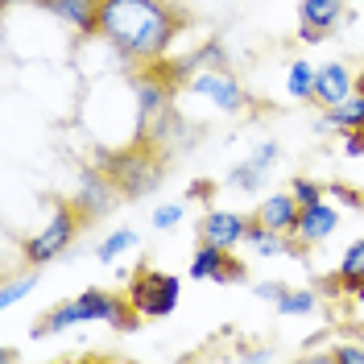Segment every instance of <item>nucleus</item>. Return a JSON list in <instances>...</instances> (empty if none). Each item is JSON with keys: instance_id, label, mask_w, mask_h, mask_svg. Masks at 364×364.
Listing matches in <instances>:
<instances>
[{"instance_id": "1", "label": "nucleus", "mask_w": 364, "mask_h": 364, "mask_svg": "<svg viewBox=\"0 0 364 364\" xmlns=\"http://www.w3.org/2000/svg\"><path fill=\"white\" fill-rule=\"evenodd\" d=\"M182 25L178 0H100V38L133 67L166 58Z\"/></svg>"}, {"instance_id": "2", "label": "nucleus", "mask_w": 364, "mask_h": 364, "mask_svg": "<svg viewBox=\"0 0 364 364\" xmlns=\"http://www.w3.org/2000/svg\"><path fill=\"white\" fill-rule=\"evenodd\" d=\"M104 170H108V178L116 182V191L129 195V199L149 195V191L166 178V161H161L149 145H133V149L112 154V158L104 161Z\"/></svg>"}, {"instance_id": "3", "label": "nucleus", "mask_w": 364, "mask_h": 364, "mask_svg": "<svg viewBox=\"0 0 364 364\" xmlns=\"http://www.w3.org/2000/svg\"><path fill=\"white\" fill-rule=\"evenodd\" d=\"M83 228H87V220H83V211L75 207V199H70V203H54L50 224H46L42 232H33L21 245L25 261H29V265H50V261H58Z\"/></svg>"}, {"instance_id": "4", "label": "nucleus", "mask_w": 364, "mask_h": 364, "mask_svg": "<svg viewBox=\"0 0 364 364\" xmlns=\"http://www.w3.org/2000/svg\"><path fill=\"white\" fill-rule=\"evenodd\" d=\"M182 298V282L174 273H161L154 265H141V269L129 277V302L136 306L141 318H166L174 315Z\"/></svg>"}, {"instance_id": "5", "label": "nucleus", "mask_w": 364, "mask_h": 364, "mask_svg": "<svg viewBox=\"0 0 364 364\" xmlns=\"http://www.w3.org/2000/svg\"><path fill=\"white\" fill-rule=\"evenodd\" d=\"M79 306H83V315L87 323H108L112 331H136V306L129 302V290L124 294H116V290H104V286H91L79 294Z\"/></svg>"}, {"instance_id": "6", "label": "nucleus", "mask_w": 364, "mask_h": 364, "mask_svg": "<svg viewBox=\"0 0 364 364\" xmlns=\"http://www.w3.org/2000/svg\"><path fill=\"white\" fill-rule=\"evenodd\" d=\"M191 91L195 95H203V100H211L220 112H232V116H245L249 112V91L236 83V75L228 67H211V70H203V75H195L191 79Z\"/></svg>"}, {"instance_id": "7", "label": "nucleus", "mask_w": 364, "mask_h": 364, "mask_svg": "<svg viewBox=\"0 0 364 364\" xmlns=\"http://www.w3.org/2000/svg\"><path fill=\"white\" fill-rule=\"evenodd\" d=\"M116 199H120V191H116V182L108 178V170H83L79 174V191H75V207L83 211V220L87 224H95V220H104L108 211L116 207Z\"/></svg>"}, {"instance_id": "8", "label": "nucleus", "mask_w": 364, "mask_h": 364, "mask_svg": "<svg viewBox=\"0 0 364 364\" xmlns=\"http://www.w3.org/2000/svg\"><path fill=\"white\" fill-rule=\"evenodd\" d=\"M343 25V0H298V38L323 42Z\"/></svg>"}, {"instance_id": "9", "label": "nucleus", "mask_w": 364, "mask_h": 364, "mask_svg": "<svg viewBox=\"0 0 364 364\" xmlns=\"http://www.w3.org/2000/svg\"><path fill=\"white\" fill-rule=\"evenodd\" d=\"M249 215H240V211H220V207H211L203 220H199V240L207 245H220V249H236V245H245V232H249Z\"/></svg>"}, {"instance_id": "10", "label": "nucleus", "mask_w": 364, "mask_h": 364, "mask_svg": "<svg viewBox=\"0 0 364 364\" xmlns=\"http://www.w3.org/2000/svg\"><path fill=\"white\" fill-rule=\"evenodd\" d=\"M336 228H340V211L331 207V199H318V203H306L302 211H298L294 240L306 245V249H315V245H323Z\"/></svg>"}, {"instance_id": "11", "label": "nucleus", "mask_w": 364, "mask_h": 364, "mask_svg": "<svg viewBox=\"0 0 364 364\" xmlns=\"http://www.w3.org/2000/svg\"><path fill=\"white\" fill-rule=\"evenodd\" d=\"M38 9H46L83 38H100V0H38Z\"/></svg>"}, {"instance_id": "12", "label": "nucleus", "mask_w": 364, "mask_h": 364, "mask_svg": "<svg viewBox=\"0 0 364 364\" xmlns=\"http://www.w3.org/2000/svg\"><path fill=\"white\" fill-rule=\"evenodd\" d=\"M298 211H302V203L294 199V191H277V195H269L265 203H257L252 220H257V224H265V228H273V232H286V236H294Z\"/></svg>"}, {"instance_id": "13", "label": "nucleus", "mask_w": 364, "mask_h": 364, "mask_svg": "<svg viewBox=\"0 0 364 364\" xmlns=\"http://www.w3.org/2000/svg\"><path fill=\"white\" fill-rule=\"evenodd\" d=\"M356 91V75L343 67V63H327V67H315V104L331 108Z\"/></svg>"}, {"instance_id": "14", "label": "nucleus", "mask_w": 364, "mask_h": 364, "mask_svg": "<svg viewBox=\"0 0 364 364\" xmlns=\"http://www.w3.org/2000/svg\"><path fill=\"white\" fill-rule=\"evenodd\" d=\"M277 161V145L273 141H265L257 154H252L249 161H240L232 174H228V186H236V191H245V195H257L261 191V182L269 178V166Z\"/></svg>"}, {"instance_id": "15", "label": "nucleus", "mask_w": 364, "mask_h": 364, "mask_svg": "<svg viewBox=\"0 0 364 364\" xmlns=\"http://www.w3.org/2000/svg\"><path fill=\"white\" fill-rule=\"evenodd\" d=\"M331 286L343 290V294H356V290L364 286V236L356 240V245H348L340 269H336V277H331Z\"/></svg>"}, {"instance_id": "16", "label": "nucleus", "mask_w": 364, "mask_h": 364, "mask_svg": "<svg viewBox=\"0 0 364 364\" xmlns=\"http://www.w3.org/2000/svg\"><path fill=\"white\" fill-rule=\"evenodd\" d=\"M327 124L340 129V133H356V129H364V91H352L348 100L331 104V108H327Z\"/></svg>"}, {"instance_id": "17", "label": "nucleus", "mask_w": 364, "mask_h": 364, "mask_svg": "<svg viewBox=\"0 0 364 364\" xmlns=\"http://www.w3.org/2000/svg\"><path fill=\"white\" fill-rule=\"evenodd\" d=\"M38 282H42V273H38V269L9 273V277H4V286H0V311H13L25 294H33V290H38Z\"/></svg>"}, {"instance_id": "18", "label": "nucleus", "mask_w": 364, "mask_h": 364, "mask_svg": "<svg viewBox=\"0 0 364 364\" xmlns=\"http://www.w3.org/2000/svg\"><path fill=\"white\" fill-rule=\"evenodd\" d=\"M136 249V232L133 228H120V232H112V236H104L100 245H95V261L100 265H116L124 252Z\"/></svg>"}, {"instance_id": "19", "label": "nucleus", "mask_w": 364, "mask_h": 364, "mask_svg": "<svg viewBox=\"0 0 364 364\" xmlns=\"http://www.w3.org/2000/svg\"><path fill=\"white\" fill-rule=\"evenodd\" d=\"M224 257H228V249L199 240V249H195V257H191V277H195V282H211V277H215V269L224 265Z\"/></svg>"}, {"instance_id": "20", "label": "nucleus", "mask_w": 364, "mask_h": 364, "mask_svg": "<svg viewBox=\"0 0 364 364\" xmlns=\"http://www.w3.org/2000/svg\"><path fill=\"white\" fill-rule=\"evenodd\" d=\"M286 91L294 100H315V67L306 58H294L290 70H286Z\"/></svg>"}, {"instance_id": "21", "label": "nucleus", "mask_w": 364, "mask_h": 364, "mask_svg": "<svg viewBox=\"0 0 364 364\" xmlns=\"http://www.w3.org/2000/svg\"><path fill=\"white\" fill-rule=\"evenodd\" d=\"M273 306H277V315H286V318H302V315H315L318 311V294L315 290H286Z\"/></svg>"}, {"instance_id": "22", "label": "nucleus", "mask_w": 364, "mask_h": 364, "mask_svg": "<svg viewBox=\"0 0 364 364\" xmlns=\"http://www.w3.org/2000/svg\"><path fill=\"white\" fill-rule=\"evenodd\" d=\"M215 286H245L249 282V265L240 261V257H232V249H228V257H224V265L215 269V277H211Z\"/></svg>"}, {"instance_id": "23", "label": "nucleus", "mask_w": 364, "mask_h": 364, "mask_svg": "<svg viewBox=\"0 0 364 364\" xmlns=\"http://www.w3.org/2000/svg\"><path fill=\"white\" fill-rule=\"evenodd\" d=\"M182 215H186V207H182V203H161V207H154V215H149V220H154L158 232H170V228L182 224Z\"/></svg>"}, {"instance_id": "24", "label": "nucleus", "mask_w": 364, "mask_h": 364, "mask_svg": "<svg viewBox=\"0 0 364 364\" xmlns=\"http://www.w3.org/2000/svg\"><path fill=\"white\" fill-rule=\"evenodd\" d=\"M290 191H294V199L302 207L306 203H318V199H327V186L323 182H315V178H294L290 182Z\"/></svg>"}, {"instance_id": "25", "label": "nucleus", "mask_w": 364, "mask_h": 364, "mask_svg": "<svg viewBox=\"0 0 364 364\" xmlns=\"http://www.w3.org/2000/svg\"><path fill=\"white\" fill-rule=\"evenodd\" d=\"M327 199H340L343 207H364V195L352 191V186H343V182H327Z\"/></svg>"}, {"instance_id": "26", "label": "nucleus", "mask_w": 364, "mask_h": 364, "mask_svg": "<svg viewBox=\"0 0 364 364\" xmlns=\"http://www.w3.org/2000/svg\"><path fill=\"white\" fill-rule=\"evenodd\" d=\"M327 360H336V364H364V348H360V343H340V348H331V352H327Z\"/></svg>"}, {"instance_id": "27", "label": "nucleus", "mask_w": 364, "mask_h": 364, "mask_svg": "<svg viewBox=\"0 0 364 364\" xmlns=\"http://www.w3.org/2000/svg\"><path fill=\"white\" fill-rule=\"evenodd\" d=\"M343 154H348V158H364V129L343 133Z\"/></svg>"}, {"instance_id": "28", "label": "nucleus", "mask_w": 364, "mask_h": 364, "mask_svg": "<svg viewBox=\"0 0 364 364\" xmlns=\"http://www.w3.org/2000/svg\"><path fill=\"white\" fill-rule=\"evenodd\" d=\"M282 294H286L282 282H261V286H257V298H265V302H277Z\"/></svg>"}, {"instance_id": "29", "label": "nucleus", "mask_w": 364, "mask_h": 364, "mask_svg": "<svg viewBox=\"0 0 364 364\" xmlns=\"http://www.w3.org/2000/svg\"><path fill=\"white\" fill-rule=\"evenodd\" d=\"M4 4H9V9H13V4H38V0H4Z\"/></svg>"}, {"instance_id": "30", "label": "nucleus", "mask_w": 364, "mask_h": 364, "mask_svg": "<svg viewBox=\"0 0 364 364\" xmlns=\"http://www.w3.org/2000/svg\"><path fill=\"white\" fill-rule=\"evenodd\" d=\"M352 298H356V302H360V306H364V286H360V290H356V294H352Z\"/></svg>"}, {"instance_id": "31", "label": "nucleus", "mask_w": 364, "mask_h": 364, "mask_svg": "<svg viewBox=\"0 0 364 364\" xmlns=\"http://www.w3.org/2000/svg\"><path fill=\"white\" fill-rule=\"evenodd\" d=\"M356 91H364V75H360V79H356Z\"/></svg>"}]
</instances>
